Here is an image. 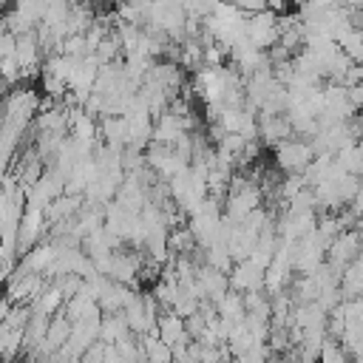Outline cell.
Here are the masks:
<instances>
[{
	"label": "cell",
	"mask_w": 363,
	"mask_h": 363,
	"mask_svg": "<svg viewBox=\"0 0 363 363\" xmlns=\"http://www.w3.org/2000/svg\"><path fill=\"white\" fill-rule=\"evenodd\" d=\"M318 363H352V360H349V352L343 349V343H340V340L326 337V340H323V346H320Z\"/></svg>",
	"instance_id": "obj_1"
}]
</instances>
